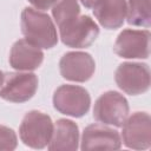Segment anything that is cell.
I'll return each instance as SVG.
<instances>
[{"label":"cell","mask_w":151,"mask_h":151,"mask_svg":"<svg viewBox=\"0 0 151 151\" xmlns=\"http://www.w3.org/2000/svg\"><path fill=\"white\" fill-rule=\"evenodd\" d=\"M21 32L26 40L40 48L48 50L58 42L57 27L51 17L32 7L21 12Z\"/></svg>","instance_id":"obj_1"},{"label":"cell","mask_w":151,"mask_h":151,"mask_svg":"<svg viewBox=\"0 0 151 151\" xmlns=\"http://www.w3.org/2000/svg\"><path fill=\"white\" fill-rule=\"evenodd\" d=\"M53 126V122L47 113L32 110L24 116L19 127V136L26 146L44 149L50 143Z\"/></svg>","instance_id":"obj_2"},{"label":"cell","mask_w":151,"mask_h":151,"mask_svg":"<svg viewBox=\"0 0 151 151\" xmlns=\"http://www.w3.org/2000/svg\"><path fill=\"white\" fill-rule=\"evenodd\" d=\"M53 107L61 114L80 118L91 106V97L86 88L78 85H60L53 93Z\"/></svg>","instance_id":"obj_3"},{"label":"cell","mask_w":151,"mask_h":151,"mask_svg":"<svg viewBox=\"0 0 151 151\" xmlns=\"http://www.w3.org/2000/svg\"><path fill=\"white\" fill-rule=\"evenodd\" d=\"M129 101L117 91H106L98 97L93 107V117L105 125L122 127L129 117Z\"/></svg>","instance_id":"obj_4"},{"label":"cell","mask_w":151,"mask_h":151,"mask_svg":"<svg viewBox=\"0 0 151 151\" xmlns=\"http://www.w3.org/2000/svg\"><path fill=\"white\" fill-rule=\"evenodd\" d=\"M60 40L71 48L90 47L99 35V26L90 15H78L59 27Z\"/></svg>","instance_id":"obj_5"},{"label":"cell","mask_w":151,"mask_h":151,"mask_svg":"<svg viewBox=\"0 0 151 151\" xmlns=\"http://www.w3.org/2000/svg\"><path fill=\"white\" fill-rule=\"evenodd\" d=\"M38 83V77L28 71L4 73L0 98L11 103H25L35 94Z\"/></svg>","instance_id":"obj_6"},{"label":"cell","mask_w":151,"mask_h":151,"mask_svg":"<svg viewBox=\"0 0 151 151\" xmlns=\"http://www.w3.org/2000/svg\"><path fill=\"white\" fill-rule=\"evenodd\" d=\"M114 80L126 94H142L150 88V67L144 63H122L116 70Z\"/></svg>","instance_id":"obj_7"},{"label":"cell","mask_w":151,"mask_h":151,"mask_svg":"<svg viewBox=\"0 0 151 151\" xmlns=\"http://www.w3.org/2000/svg\"><path fill=\"white\" fill-rule=\"evenodd\" d=\"M149 29H123L113 46L114 53L125 59H147L150 55Z\"/></svg>","instance_id":"obj_8"},{"label":"cell","mask_w":151,"mask_h":151,"mask_svg":"<svg viewBox=\"0 0 151 151\" xmlns=\"http://www.w3.org/2000/svg\"><path fill=\"white\" fill-rule=\"evenodd\" d=\"M123 143L132 150H146L151 146V118L147 112H134L122 125Z\"/></svg>","instance_id":"obj_9"},{"label":"cell","mask_w":151,"mask_h":151,"mask_svg":"<svg viewBox=\"0 0 151 151\" xmlns=\"http://www.w3.org/2000/svg\"><path fill=\"white\" fill-rule=\"evenodd\" d=\"M59 70L64 79L76 83H85L94 74L96 63L90 53L72 51L65 53L60 58Z\"/></svg>","instance_id":"obj_10"},{"label":"cell","mask_w":151,"mask_h":151,"mask_svg":"<svg viewBox=\"0 0 151 151\" xmlns=\"http://www.w3.org/2000/svg\"><path fill=\"white\" fill-rule=\"evenodd\" d=\"M122 146L120 134L117 130L105 124H91L86 126L81 136L80 149L90 150H118Z\"/></svg>","instance_id":"obj_11"},{"label":"cell","mask_w":151,"mask_h":151,"mask_svg":"<svg viewBox=\"0 0 151 151\" xmlns=\"http://www.w3.org/2000/svg\"><path fill=\"white\" fill-rule=\"evenodd\" d=\"M44 60V53L40 47L33 45L26 39L17 40L9 52V65L17 71H34Z\"/></svg>","instance_id":"obj_12"},{"label":"cell","mask_w":151,"mask_h":151,"mask_svg":"<svg viewBox=\"0 0 151 151\" xmlns=\"http://www.w3.org/2000/svg\"><path fill=\"white\" fill-rule=\"evenodd\" d=\"M50 151H76L79 147V127L70 119L60 118L53 126L47 145Z\"/></svg>","instance_id":"obj_13"},{"label":"cell","mask_w":151,"mask_h":151,"mask_svg":"<svg viewBox=\"0 0 151 151\" xmlns=\"http://www.w3.org/2000/svg\"><path fill=\"white\" fill-rule=\"evenodd\" d=\"M126 9V0H99L93 6V14L101 27L117 29L125 21Z\"/></svg>","instance_id":"obj_14"},{"label":"cell","mask_w":151,"mask_h":151,"mask_svg":"<svg viewBox=\"0 0 151 151\" xmlns=\"http://www.w3.org/2000/svg\"><path fill=\"white\" fill-rule=\"evenodd\" d=\"M126 19L129 25L149 28L151 24L150 0H129Z\"/></svg>","instance_id":"obj_15"},{"label":"cell","mask_w":151,"mask_h":151,"mask_svg":"<svg viewBox=\"0 0 151 151\" xmlns=\"http://www.w3.org/2000/svg\"><path fill=\"white\" fill-rule=\"evenodd\" d=\"M78 15H80L78 0H57L52 6V17L58 27L65 25Z\"/></svg>","instance_id":"obj_16"},{"label":"cell","mask_w":151,"mask_h":151,"mask_svg":"<svg viewBox=\"0 0 151 151\" xmlns=\"http://www.w3.org/2000/svg\"><path fill=\"white\" fill-rule=\"evenodd\" d=\"M18 146V137L13 129L0 125V150L12 151Z\"/></svg>","instance_id":"obj_17"},{"label":"cell","mask_w":151,"mask_h":151,"mask_svg":"<svg viewBox=\"0 0 151 151\" xmlns=\"http://www.w3.org/2000/svg\"><path fill=\"white\" fill-rule=\"evenodd\" d=\"M57 0H28V2L35 7V9H39V11H46V9H50L54 4H55Z\"/></svg>","instance_id":"obj_18"},{"label":"cell","mask_w":151,"mask_h":151,"mask_svg":"<svg viewBox=\"0 0 151 151\" xmlns=\"http://www.w3.org/2000/svg\"><path fill=\"white\" fill-rule=\"evenodd\" d=\"M99 0H80V2L83 4V6H85L86 8H93V6L98 2Z\"/></svg>","instance_id":"obj_19"},{"label":"cell","mask_w":151,"mask_h":151,"mask_svg":"<svg viewBox=\"0 0 151 151\" xmlns=\"http://www.w3.org/2000/svg\"><path fill=\"white\" fill-rule=\"evenodd\" d=\"M2 80H4V72L0 71V86H1V84H2Z\"/></svg>","instance_id":"obj_20"}]
</instances>
